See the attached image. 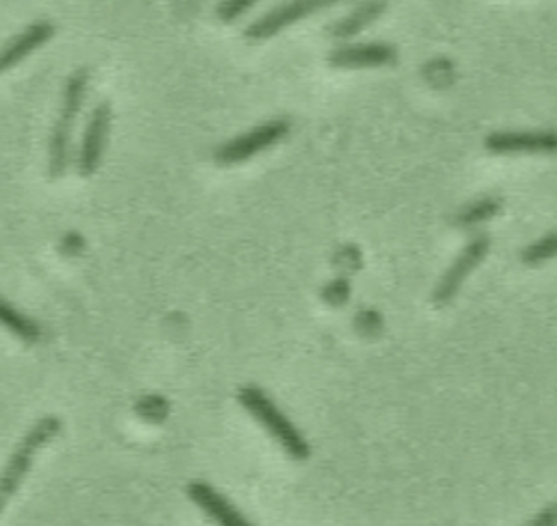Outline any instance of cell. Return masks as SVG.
Returning <instances> with one entry per match:
<instances>
[{"mask_svg":"<svg viewBox=\"0 0 557 526\" xmlns=\"http://www.w3.org/2000/svg\"><path fill=\"white\" fill-rule=\"evenodd\" d=\"M0 324L9 328L15 337H20L26 343H35L41 339V328L37 322L20 313L13 304H9L4 298H0Z\"/></svg>","mask_w":557,"mask_h":526,"instance_id":"13","label":"cell"},{"mask_svg":"<svg viewBox=\"0 0 557 526\" xmlns=\"http://www.w3.org/2000/svg\"><path fill=\"white\" fill-rule=\"evenodd\" d=\"M385 11V2H363L359 4L350 15H346L344 20L335 22L331 26V35L335 39H346L357 35L359 30H363L372 20H376L381 13Z\"/></svg>","mask_w":557,"mask_h":526,"instance_id":"12","label":"cell"},{"mask_svg":"<svg viewBox=\"0 0 557 526\" xmlns=\"http://www.w3.org/2000/svg\"><path fill=\"white\" fill-rule=\"evenodd\" d=\"M87 85H89V70L78 67L74 70L61 93V104L59 113L50 133V148H48V172L52 178L63 176L70 163V143H72V130L76 124V117L81 113V107L87 96Z\"/></svg>","mask_w":557,"mask_h":526,"instance_id":"1","label":"cell"},{"mask_svg":"<svg viewBox=\"0 0 557 526\" xmlns=\"http://www.w3.org/2000/svg\"><path fill=\"white\" fill-rule=\"evenodd\" d=\"M189 498L220 526H252L220 491H215L211 485L194 480L187 485Z\"/></svg>","mask_w":557,"mask_h":526,"instance_id":"10","label":"cell"},{"mask_svg":"<svg viewBox=\"0 0 557 526\" xmlns=\"http://www.w3.org/2000/svg\"><path fill=\"white\" fill-rule=\"evenodd\" d=\"M52 35H54V24L48 20H35L33 24H28L24 30H20L0 48V74L17 65L22 59H26L46 41H50Z\"/></svg>","mask_w":557,"mask_h":526,"instance_id":"8","label":"cell"},{"mask_svg":"<svg viewBox=\"0 0 557 526\" xmlns=\"http://www.w3.org/2000/svg\"><path fill=\"white\" fill-rule=\"evenodd\" d=\"M242 406L281 443V448L296 461L309 456V443L289 417L274 404V400L257 385H244L239 389Z\"/></svg>","mask_w":557,"mask_h":526,"instance_id":"2","label":"cell"},{"mask_svg":"<svg viewBox=\"0 0 557 526\" xmlns=\"http://www.w3.org/2000/svg\"><path fill=\"white\" fill-rule=\"evenodd\" d=\"M331 4V2H320V0H296V2H285L272 11H268L265 15H261L259 20H255L252 24L246 26L244 37L248 41H263L270 39L272 35H276L278 30H283L285 26L298 22L300 17L309 15L311 11Z\"/></svg>","mask_w":557,"mask_h":526,"instance_id":"7","label":"cell"},{"mask_svg":"<svg viewBox=\"0 0 557 526\" xmlns=\"http://www.w3.org/2000/svg\"><path fill=\"white\" fill-rule=\"evenodd\" d=\"M396 59V50L387 43H357L333 50L329 63L335 67H372L385 65Z\"/></svg>","mask_w":557,"mask_h":526,"instance_id":"11","label":"cell"},{"mask_svg":"<svg viewBox=\"0 0 557 526\" xmlns=\"http://www.w3.org/2000/svg\"><path fill=\"white\" fill-rule=\"evenodd\" d=\"M250 7H252V0H233V2H220V4H218V9H215V13H218V17H222V20L231 22V20L239 17L244 11H248Z\"/></svg>","mask_w":557,"mask_h":526,"instance_id":"16","label":"cell"},{"mask_svg":"<svg viewBox=\"0 0 557 526\" xmlns=\"http://www.w3.org/2000/svg\"><path fill=\"white\" fill-rule=\"evenodd\" d=\"M289 130V124L285 120H270L263 122L259 126H255L252 130L233 137L228 141H224L215 152L213 159L220 165H233V163H244L250 156L263 152L265 148L274 146L276 141H281Z\"/></svg>","mask_w":557,"mask_h":526,"instance_id":"4","label":"cell"},{"mask_svg":"<svg viewBox=\"0 0 557 526\" xmlns=\"http://www.w3.org/2000/svg\"><path fill=\"white\" fill-rule=\"evenodd\" d=\"M487 248H490V239L483 237V235H476L461 252L459 256L453 261V265L444 272V276L440 278L437 287L433 289V304L435 306H444L448 304L457 291L461 289L463 280L468 278V274L483 261V256L487 254Z\"/></svg>","mask_w":557,"mask_h":526,"instance_id":"6","label":"cell"},{"mask_svg":"<svg viewBox=\"0 0 557 526\" xmlns=\"http://www.w3.org/2000/svg\"><path fill=\"white\" fill-rule=\"evenodd\" d=\"M553 256H557V230H553V233L540 237L537 241L529 243V246L522 250V254H520V259H522L524 263H529V265L542 263V261L553 259Z\"/></svg>","mask_w":557,"mask_h":526,"instance_id":"14","label":"cell"},{"mask_svg":"<svg viewBox=\"0 0 557 526\" xmlns=\"http://www.w3.org/2000/svg\"><path fill=\"white\" fill-rule=\"evenodd\" d=\"M109 126H111V104L102 100L91 109V115L87 120V126L81 139V148L76 154V170L81 176L96 174L107 148Z\"/></svg>","mask_w":557,"mask_h":526,"instance_id":"5","label":"cell"},{"mask_svg":"<svg viewBox=\"0 0 557 526\" xmlns=\"http://www.w3.org/2000/svg\"><path fill=\"white\" fill-rule=\"evenodd\" d=\"M500 209V202L496 198H481L476 202H472L470 206H466L459 215H457V222L459 224H476V222H483L487 217H492L496 211Z\"/></svg>","mask_w":557,"mask_h":526,"instance_id":"15","label":"cell"},{"mask_svg":"<svg viewBox=\"0 0 557 526\" xmlns=\"http://www.w3.org/2000/svg\"><path fill=\"white\" fill-rule=\"evenodd\" d=\"M59 428H61V422L57 417H52V415L41 417L33 424V428L15 446L13 454L9 456V461L4 463V467L0 472V511L4 509L9 498L17 491V487L22 485L39 448H44L59 433Z\"/></svg>","mask_w":557,"mask_h":526,"instance_id":"3","label":"cell"},{"mask_svg":"<svg viewBox=\"0 0 557 526\" xmlns=\"http://www.w3.org/2000/svg\"><path fill=\"white\" fill-rule=\"evenodd\" d=\"M524 526H557V500L544 506L535 517H531Z\"/></svg>","mask_w":557,"mask_h":526,"instance_id":"17","label":"cell"},{"mask_svg":"<svg viewBox=\"0 0 557 526\" xmlns=\"http://www.w3.org/2000/svg\"><path fill=\"white\" fill-rule=\"evenodd\" d=\"M492 152H553L557 150V133L553 130H505L485 137Z\"/></svg>","mask_w":557,"mask_h":526,"instance_id":"9","label":"cell"}]
</instances>
